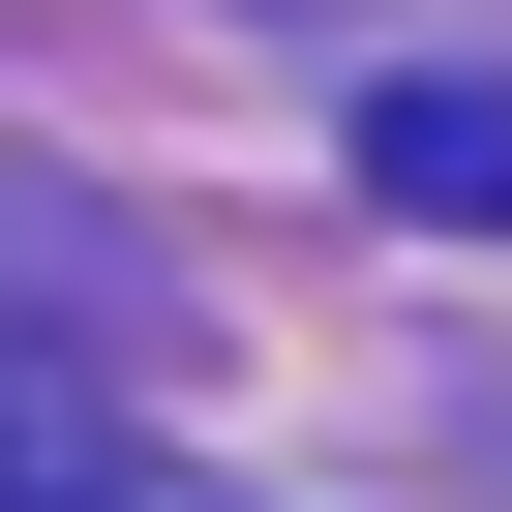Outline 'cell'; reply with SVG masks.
<instances>
[{
  "mask_svg": "<svg viewBox=\"0 0 512 512\" xmlns=\"http://www.w3.org/2000/svg\"><path fill=\"white\" fill-rule=\"evenodd\" d=\"M0 512H91V482H31V422H0Z\"/></svg>",
  "mask_w": 512,
  "mask_h": 512,
  "instance_id": "cell-2",
  "label": "cell"
},
{
  "mask_svg": "<svg viewBox=\"0 0 512 512\" xmlns=\"http://www.w3.org/2000/svg\"><path fill=\"white\" fill-rule=\"evenodd\" d=\"M362 181H392V211H512V91H452V61L362 91Z\"/></svg>",
  "mask_w": 512,
  "mask_h": 512,
  "instance_id": "cell-1",
  "label": "cell"
}]
</instances>
